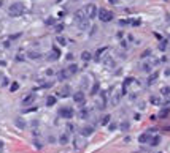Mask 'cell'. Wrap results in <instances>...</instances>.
<instances>
[{
	"mask_svg": "<svg viewBox=\"0 0 170 153\" xmlns=\"http://www.w3.org/2000/svg\"><path fill=\"white\" fill-rule=\"evenodd\" d=\"M24 11H26V8H24V5H22L21 2H15L13 5H10V8H8V14H10L11 17L22 16Z\"/></svg>",
	"mask_w": 170,
	"mask_h": 153,
	"instance_id": "obj_1",
	"label": "cell"
},
{
	"mask_svg": "<svg viewBox=\"0 0 170 153\" xmlns=\"http://www.w3.org/2000/svg\"><path fill=\"white\" fill-rule=\"evenodd\" d=\"M97 17L102 22H110V21H113V17H114V14L110 10H105V8H100L99 10V13H97Z\"/></svg>",
	"mask_w": 170,
	"mask_h": 153,
	"instance_id": "obj_2",
	"label": "cell"
},
{
	"mask_svg": "<svg viewBox=\"0 0 170 153\" xmlns=\"http://www.w3.org/2000/svg\"><path fill=\"white\" fill-rule=\"evenodd\" d=\"M84 13H86V16H88V19H92V17L97 16L99 10H97V6H95L94 3H89V5L84 6Z\"/></svg>",
	"mask_w": 170,
	"mask_h": 153,
	"instance_id": "obj_3",
	"label": "cell"
},
{
	"mask_svg": "<svg viewBox=\"0 0 170 153\" xmlns=\"http://www.w3.org/2000/svg\"><path fill=\"white\" fill-rule=\"evenodd\" d=\"M59 115H61L62 118H65V120H70L72 117H73V109L72 108H61L59 109Z\"/></svg>",
	"mask_w": 170,
	"mask_h": 153,
	"instance_id": "obj_4",
	"label": "cell"
},
{
	"mask_svg": "<svg viewBox=\"0 0 170 153\" xmlns=\"http://www.w3.org/2000/svg\"><path fill=\"white\" fill-rule=\"evenodd\" d=\"M86 19H88V16H86V13H84V8H83V10H78V11L75 13V21H76V24H80V22L86 21Z\"/></svg>",
	"mask_w": 170,
	"mask_h": 153,
	"instance_id": "obj_5",
	"label": "cell"
},
{
	"mask_svg": "<svg viewBox=\"0 0 170 153\" xmlns=\"http://www.w3.org/2000/svg\"><path fill=\"white\" fill-rule=\"evenodd\" d=\"M73 100H75V103L76 104H80V106H84V93L83 92H76V93H73Z\"/></svg>",
	"mask_w": 170,
	"mask_h": 153,
	"instance_id": "obj_6",
	"label": "cell"
},
{
	"mask_svg": "<svg viewBox=\"0 0 170 153\" xmlns=\"http://www.w3.org/2000/svg\"><path fill=\"white\" fill-rule=\"evenodd\" d=\"M65 73H67V76H68V77L75 76V74L78 73V65L72 63V65H68V66H65Z\"/></svg>",
	"mask_w": 170,
	"mask_h": 153,
	"instance_id": "obj_7",
	"label": "cell"
},
{
	"mask_svg": "<svg viewBox=\"0 0 170 153\" xmlns=\"http://www.w3.org/2000/svg\"><path fill=\"white\" fill-rule=\"evenodd\" d=\"M34 103H35V93H29L27 96L22 98V104H24V106H30Z\"/></svg>",
	"mask_w": 170,
	"mask_h": 153,
	"instance_id": "obj_8",
	"label": "cell"
},
{
	"mask_svg": "<svg viewBox=\"0 0 170 153\" xmlns=\"http://www.w3.org/2000/svg\"><path fill=\"white\" fill-rule=\"evenodd\" d=\"M138 142L140 144H149L151 142V134L149 133H143L138 136Z\"/></svg>",
	"mask_w": 170,
	"mask_h": 153,
	"instance_id": "obj_9",
	"label": "cell"
},
{
	"mask_svg": "<svg viewBox=\"0 0 170 153\" xmlns=\"http://www.w3.org/2000/svg\"><path fill=\"white\" fill-rule=\"evenodd\" d=\"M149 103L154 104V106H159V104H162V100H160L159 95H151L149 96Z\"/></svg>",
	"mask_w": 170,
	"mask_h": 153,
	"instance_id": "obj_10",
	"label": "cell"
},
{
	"mask_svg": "<svg viewBox=\"0 0 170 153\" xmlns=\"http://www.w3.org/2000/svg\"><path fill=\"white\" fill-rule=\"evenodd\" d=\"M80 133L83 134V136H91V134L94 133V126H83Z\"/></svg>",
	"mask_w": 170,
	"mask_h": 153,
	"instance_id": "obj_11",
	"label": "cell"
},
{
	"mask_svg": "<svg viewBox=\"0 0 170 153\" xmlns=\"http://www.w3.org/2000/svg\"><path fill=\"white\" fill-rule=\"evenodd\" d=\"M59 57H61V52H59V49L54 46V48L51 49V55H49V60H57Z\"/></svg>",
	"mask_w": 170,
	"mask_h": 153,
	"instance_id": "obj_12",
	"label": "cell"
},
{
	"mask_svg": "<svg viewBox=\"0 0 170 153\" xmlns=\"http://www.w3.org/2000/svg\"><path fill=\"white\" fill-rule=\"evenodd\" d=\"M59 95H61V96H65V98H67V96H70V95H72V89H70L68 85L62 87L61 92H59Z\"/></svg>",
	"mask_w": 170,
	"mask_h": 153,
	"instance_id": "obj_13",
	"label": "cell"
},
{
	"mask_svg": "<svg viewBox=\"0 0 170 153\" xmlns=\"http://www.w3.org/2000/svg\"><path fill=\"white\" fill-rule=\"evenodd\" d=\"M15 125H16L19 129H24V128L27 126V123L24 122V118H22V117H18V118L15 120Z\"/></svg>",
	"mask_w": 170,
	"mask_h": 153,
	"instance_id": "obj_14",
	"label": "cell"
},
{
	"mask_svg": "<svg viewBox=\"0 0 170 153\" xmlns=\"http://www.w3.org/2000/svg\"><path fill=\"white\" fill-rule=\"evenodd\" d=\"M68 141H70V136H68V133H62L61 137H59V144L65 145V144H68Z\"/></svg>",
	"mask_w": 170,
	"mask_h": 153,
	"instance_id": "obj_15",
	"label": "cell"
},
{
	"mask_svg": "<svg viewBox=\"0 0 170 153\" xmlns=\"http://www.w3.org/2000/svg\"><path fill=\"white\" fill-rule=\"evenodd\" d=\"M56 103H57V98H56V96L49 95L48 98H46V106H48V108H51V106H54Z\"/></svg>",
	"mask_w": 170,
	"mask_h": 153,
	"instance_id": "obj_16",
	"label": "cell"
},
{
	"mask_svg": "<svg viewBox=\"0 0 170 153\" xmlns=\"http://www.w3.org/2000/svg\"><path fill=\"white\" fill-rule=\"evenodd\" d=\"M169 114H170V109L169 108H164V109H160V112L158 114V117L159 118H167Z\"/></svg>",
	"mask_w": 170,
	"mask_h": 153,
	"instance_id": "obj_17",
	"label": "cell"
},
{
	"mask_svg": "<svg viewBox=\"0 0 170 153\" xmlns=\"http://www.w3.org/2000/svg\"><path fill=\"white\" fill-rule=\"evenodd\" d=\"M158 77H159V73L158 71H154L153 74H151V76H149V79H148V84L151 85V84H153V82H156V81H158Z\"/></svg>",
	"mask_w": 170,
	"mask_h": 153,
	"instance_id": "obj_18",
	"label": "cell"
},
{
	"mask_svg": "<svg viewBox=\"0 0 170 153\" xmlns=\"http://www.w3.org/2000/svg\"><path fill=\"white\" fill-rule=\"evenodd\" d=\"M78 27H80L81 30H88V29H89V19H86V21L80 22V24H78Z\"/></svg>",
	"mask_w": 170,
	"mask_h": 153,
	"instance_id": "obj_19",
	"label": "cell"
},
{
	"mask_svg": "<svg viewBox=\"0 0 170 153\" xmlns=\"http://www.w3.org/2000/svg\"><path fill=\"white\" fill-rule=\"evenodd\" d=\"M91 57H92V54H91L89 51H84V52H81V58L84 60V62H88V60H91Z\"/></svg>",
	"mask_w": 170,
	"mask_h": 153,
	"instance_id": "obj_20",
	"label": "cell"
},
{
	"mask_svg": "<svg viewBox=\"0 0 170 153\" xmlns=\"http://www.w3.org/2000/svg\"><path fill=\"white\" fill-rule=\"evenodd\" d=\"M110 118H111V115H108V114H105V115H103V117H102V118H100V123H102V125H103V126H105V125H108V123H110Z\"/></svg>",
	"mask_w": 170,
	"mask_h": 153,
	"instance_id": "obj_21",
	"label": "cell"
},
{
	"mask_svg": "<svg viewBox=\"0 0 170 153\" xmlns=\"http://www.w3.org/2000/svg\"><path fill=\"white\" fill-rule=\"evenodd\" d=\"M149 144H151L153 147H154V145H159V144H160V136H154V137H151V142H149Z\"/></svg>",
	"mask_w": 170,
	"mask_h": 153,
	"instance_id": "obj_22",
	"label": "cell"
},
{
	"mask_svg": "<svg viewBox=\"0 0 170 153\" xmlns=\"http://www.w3.org/2000/svg\"><path fill=\"white\" fill-rule=\"evenodd\" d=\"M103 63L107 65L108 68H113V66H114V62H113V60L110 58V57H105V58H103Z\"/></svg>",
	"mask_w": 170,
	"mask_h": 153,
	"instance_id": "obj_23",
	"label": "cell"
},
{
	"mask_svg": "<svg viewBox=\"0 0 170 153\" xmlns=\"http://www.w3.org/2000/svg\"><path fill=\"white\" fill-rule=\"evenodd\" d=\"M65 79H68L65 69H61V71H59V81H65Z\"/></svg>",
	"mask_w": 170,
	"mask_h": 153,
	"instance_id": "obj_24",
	"label": "cell"
},
{
	"mask_svg": "<svg viewBox=\"0 0 170 153\" xmlns=\"http://www.w3.org/2000/svg\"><path fill=\"white\" fill-rule=\"evenodd\" d=\"M107 51H108V48H100V49L97 51V54H95V58L99 60L100 57H102V54H103V52H107Z\"/></svg>",
	"mask_w": 170,
	"mask_h": 153,
	"instance_id": "obj_25",
	"label": "cell"
},
{
	"mask_svg": "<svg viewBox=\"0 0 170 153\" xmlns=\"http://www.w3.org/2000/svg\"><path fill=\"white\" fill-rule=\"evenodd\" d=\"M88 115H89V110L88 109H81L80 110V118H88Z\"/></svg>",
	"mask_w": 170,
	"mask_h": 153,
	"instance_id": "obj_26",
	"label": "cell"
},
{
	"mask_svg": "<svg viewBox=\"0 0 170 153\" xmlns=\"http://www.w3.org/2000/svg\"><path fill=\"white\" fill-rule=\"evenodd\" d=\"M99 82H94V85H92V89H91V95H95L99 92Z\"/></svg>",
	"mask_w": 170,
	"mask_h": 153,
	"instance_id": "obj_27",
	"label": "cell"
},
{
	"mask_svg": "<svg viewBox=\"0 0 170 153\" xmlns=\"http://www.w3.org/2000/svg\"><path fill=\"white\" fill-rule=\"evenodd\" d=\"M141 69H143L145 73H149L151 71V63H143L141 65Z\"/></svg>",
	"mask_w": 170,
	"mask_h": 153,
	"instance_id": "obj_28",
	"label": "cell"
},
{
	"mask_svg": "<svg viewBox=\"0 0 170 153\" xmlns=\"http://www.w3.org/2000/svg\"><path fill=\"white\" fill-rule=\"evenodd\" d=\"M129 126H130L129 122H122V123H121V129H122V131H127V129H129Z\"/></svg>",
	"mask_w": 170,
	"mask_h": 153,
	"instance_id": "obj_29",
	"label": "cell"
},
{
	"mask_svg": "<svg viewBox=\"0 0 170 153\" xmlns=\"http://www.w3.org/2000/svg\"><path fill=\"white\" fill-rule=\"evenodd\" d=\"M57 41H59V44H61V46H65L67 44V38H64V36H59Z\"/></svg>",
	"mask_w": 170,
	"mask_h": 153,
	"instance_id": "obj_30",
	"label": "cell"
},
{
	"mask_svg": "<svg viewBox=\"0 0 170 153\" xmlns=\"http://www.w3.org/2000/svg\"><path fill=\"white\" fill-rule=\"evenodd\" d=\"M18 89H19V84H18V82H13L11 87H10V90H11V92H16Z\"/></svg>",
	"mask_w": 170,
	"mask_h": 153,
	"instance_id": "obj_31",
	"label": "cell"
},
{
	"mask_svg": "<svg viewBox=\"0 0 170 153\" xmlns=\"http://www.w3.org/2000/svg\"><path fill=\"white\" fill-rule=\"evenodd\" d=\"M151 55V49H146L143 54H141V58H146V57H149Z\"/></svg>",
	"mask_w": 170,
	"mask_h": 153,
	"instance_id": "obj_32",
	"label": "cell"
},
{
	"mask_svg": "<svg viewBox=\"0 0 170 153\" xmlns=\"http://www.w3.org/2000/svg\"><path fill=\"white\" fill-rule=\"evenodd\" d=\"M29 57H30V58H38L40 54H38V52H29Z\"/></svg>",
	"mask_w": 170,
	"mask_h": 153,
	"instance_id": "obj_33",
	"label": "cell"
},
{
	"mask_svg": "<svg viewBox=\"0 0 170 153\" xmlns=\"http://www.w3.org/2000/svg\"><path fill=\"white\" fill-rule=\"evenodd\" d=\"M54 30H56L57 33H61V32L64 30V25H62V24H59V25H56V29H54Z\"/></svg>",
	"mask_w": 170,
	"mask_h": 153,
	"instance_id": "obj_34",
	"label": "cell"
},
{
	"mask_svg": "<svg viewBox=\"0 0 170 153\" xmlns=\"http://www.w3.org/2000/svg\"><path fill=\"white\" fill-rule=\"evenodd\" d=\"M162 95H170V87H164V89H162Z\"/></svg>",
	"mask_w": 170,
	"mask_h": 153,
	"instance_id": "obj_35",
	"label": "cell"
},
{
	"mask_svg": "<svg viewBox=\"0 0 170 153\" xmlns=\"http://www.w3.org/2000/svg\"><path fill=\"white\" fill-rule=\"evenodd\" d=\"M130 24H132V25H135V27H137V25H140V24H141V22H140V21H138V19H132V21H130Z\"/></svg>",
	"mask_w": 170,
	"mask_h": 153,
	"instance_id": "obj_36",
	"label": "cell"
},
{
	"mask_svg": "<svg viewBox=\"0 0 170 153\" xmlns=\"http://www.w3.org/2000/svg\"><path fill=\"white\" fill-rule=\"evenodd\" d=\"M116 126H118V125H116V123H110V125H108V128H110V131H114V129H116Z\"/></svg>",
	"mask_w": 170,
	"mask_h": 153,
	"instance_id": "obj_37",
	"label": "cell"
},
{
	"mask_svg": "<svg viewBox=\"0 0 170 153\" xmlns=\"http://www.w3.org/2000/svg\"><path fill=\"white\" fill-rule=\"evenodd\" d=\"M130 21H119V25H129Z\"/></svg>",
	"mask_w": 170,
	"mask_h": 153,
	"instance_id": "obj_38",
	"label": "cell"
},
{
	"mask_svg": "<svg viewBox=\"0 0 170 153\" xmlns=\"http://www.w3.org/2000/svg\"><path fill=\"white\" fill-rule=\"evenodd\" d=\"M165 46H167V44H165V41H162V43H160V44H159V48H160V49H162V51H165Z\"/></svg>",
	"mask_w": 170,
	"mask_h": 153,
	"instance_id": "obj_39",
	"label": "cell"
},
{
	"mask_svg": "<svg viewBox=\"0 0 170 153\" xmlns=\"http://www.w3.org/2000/svg\"><path fill=\"white\" fill-rule=\"evenodd\" d=\"M3 147H5V144H3V141H0V153L3 152Z\"/></svg>",
	"mask_w": 170,
	"mask_h": 153,
	"instance_id": "obj_40",
	"label": "cell"
},
{
	"mask_svg": "<svg viewBox=\"0 0 170 153\" xmlns=\"http://www.w3.org/2000/svg\"><path fill=\"white\" fill-rule=\"evenodd\" d=\"M108 2L111 3V5H116V3H118V0H108Z\"/></svg>",
	"mask_w": 170,
	"mask_h": 153,
	"instance_id": "obj_41",
	"label": "cell"
},
{
	"mask_svg": "<svg viewBox=\"0 0 170 153\" xmlns=\"http://www.w3.org/2000/svg\"><path fill=\"white\" fill-rule=\"evenodd\" d=\"M0 79H2V73H0Z\"/></svg>",
	"mask_w": 170,
	"mask_h": 153,
	"instance_id": "obj_42",
	"label": "cell"
},
{
	"mask_svg": "<svg viewBox=\"0 0 170 153\" xmlns=\"http://www.w3.org/2000/svg\"><path fill=\"white\" fill-rule=\"evenodd\" d=\"M0 6H2V2H0Z\"/></svg>",
	"mask_w": 170,
	"mask_h": 153,
	"instance_id": "obj_43",
	"label": "cell"
},
{
	"mask_svg": "<svg viewBox=\"0 0 170 153\" xmlns=\"http://www.w3.org/2000/svg\"><path fill=\"white\" fill-rule=\"evenodd\" d=\"M159 153H162V152H159Z\"/></svg>",
	"mask_w": 170,
	"mask_h": 153,
	"instance_id": "obj_44",
	"label": "cell"
}]
</instances>
